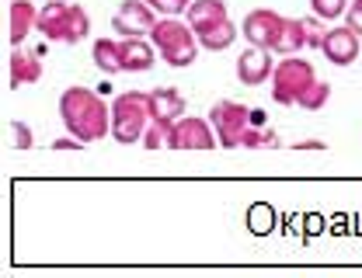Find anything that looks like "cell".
<instances>
[{"label": "cell", "instance_id": "cell-1", "mask_svg": "<svg viewBox=\"0 0 362 278\" xmlns=\"http://www.w3.org/2000/svg\"><path fill=\"white\" fill-rule=\"evenodd\" d=\"M59 115L70 136L81 143H98V139L112 136V108L105 104L101 94L88 91V87H66L59 97Z\"/></svg>", "mask_w": 362, "mask_h": 278}, {"label": "cell", "instance_id": "cell-2", "mask_svg": "<svg viewBox=\"0 0 362 278\" xmlns=\"http://www.w3.org/2000/svg\"><path fill=\"white\" fill-rule=\"evenodd\" d=\"M209 122L220 136V146H244V139L255 129H265V111L262 108H247L240 101H216L209 108Z\"/></svg>", "mask_w": 362, "mask_h": 278}, {"label": "cell", "instance_id": "cell-3", "mask_svg": "<svg viewBox=\"0 0 362 278\" xmlns=\"http://www.w3.org/2000/svg\"><path fill=\"white\" fill-rule=\"evenodd\" d=\"M39 32L49 42L59 46H77L81 39L90 35V18L84 14V7L66 4V0H52L39 11Z\"/></svg>", "mask_w": 362, "mask_h": 278}, {"label": "cell", "instance_id": "cell-4", "mask_svg": "<svg viewBox=\"0 0 362 278\" xmlns=\"http://www.w3.org/2000/svg\"><path fill=\"white\" fill-rule=\"evenodd\" d=\"M150 42L157 46V52L171 63V66H188V63H195V56H199V35H195V28L192 25H185L178 18H157V25H153V32H150Z\"/></svg>", "mask_w": 362, "mask_h": 278}, {"label": "cell", "instance_id": "cell-5", "mask_svg": "<svg viewBox=\"0 0 362 278\" xmlns=\"http://www.w3.org/2000/svg\"><path fill=\"white\" fill-rule=\"evenodd\" d=\"M150 94L126 91L112 101V139L115 143H139L150 129Z\"/></svg>", "mask_w": 362, "mask_h": 278}, {"label": "cell", "instance_id": "cell-6", "mask_svg": "<svg viewBox=\"0 0 362 278\" xmlns=\"http://www.w3.org/2000/svg\"><path fill=\"white\" fill-rule=\"evenodd\" d=\"M310 84H317L314 63L300 56H286L272 73V97L279 104H300V97L310 91Z\"/></svg>", "mask_w": 362, "mask_h": 278}, {"label": "cell", "instance_id": "cell-7", "mask_svg": "<svg viewBox=\"0 0 362 278\" xmlns=\"http://www.w3.org/2000/svg\"><path fill=\"white\" fill-rule=\"evenodd\" d=\"M362 49V35H356L349 25H331L324 32V42H320V52L331 66H352L359 59Z\"/></svg>", "mask_w": 362, "mask_h": 278}, {"label": "cell", "instance_id": "cell-8", "mask_svg": "<svg viewBox=\"0 0 362 278\" xmlns=\"http://www.w3.org/2000/svg\"><path fill=\"white\" fill-rule=\"evenodd\" d=\"M220 136L213 129L209 119H195V115H181L175 122V143L171 150H216Z\"/></svg>", "mask_w": 362, "mask_h": 278}, {"label": "cell", "instance_id": "cell-9", "mask_svg": "<svg viewBox=\"0 0 362 278\" xmlns=\"http://www.w3.org/2000/svg\"><path fill=\"white\" fill-rule=\"evenodd\" d=\"M153 25H157V11L143 0H122V7L115 11V18H112V28H115V35H122V39H129V35H150L153 32Z\"/></svg>", "mask_w": 362, "mask_h": 278}, {"label": "cell", "instance_id": "cell-10", "mask_svg": "<svg viewBox=\"0 0 362 278\" xmlns=\"http://www.w3.org/2000/svg\"><path fill=\"white\" fill-rule=\"evenodd\" d=\"M282 14L275 11H251L240 25V35L247 39V46H262L275 52V42H279V32H282Z\"/></svg>", "mask_w": 362, "mask_h": 278}, {"label": "cell", "instance_id": "cell-11", "mask_svg": "<svg viewBox=\"0 0 362 278\" xmlns=\"http://www.w3.org/2000/svg\"><path fill=\"white\" fill-rule=\"evenodd\" d=\"M275 52L262 46H247L240 56H237V80L244 84V87H262L265 80H272V73H275V59H272Z\"/></svg>", "mask_w": 362, "mask_h": 278}, {"label": "cell", "instance_id": "cell-12", "mask_svg": "<svg viewBox=\"0 0 362 278\" xmlns=\"http://www.w3.org/2000/svg\"><path fill=\"white\" fill-rule=\"evenodd\" d=\"M157 46L153 42H146L143 35H129V39H122L119 35V59H122V73H146V70H153V63H157Z\"/></svg>", "mask_w": 362, "mask_h": 278}, {"label": "cell", "instance_id": "cell-13", "mask_svg": "<svg viewBox=\"0 0 362 278\" xmlns=\"http://www.w3.org/2000/svg\"><path fill=\"white\" fill-rule=\"evenodd\" d=\"M7 80H11L14 91L18 87H28V84H39L42 80V59L32 56V52H21V49L14 46L11 59H7Z\"/></svg>", "mask_w": 362, "mask_h": 278}, {"label": "cell", "instance_id": "cell-14", "mask_svg": "<svg viewBox=\"0 0 362 278\" xmlns=\"http://www.w3.org/2000/svg\"><path fill=\"white\" fill-rule=\"evenodd\" d=\"M150 115L157 122H178L185 115V97L175 87H153L150 91Z\"/></svg>", "mask_w": 362, "mask_h": 278}, {"label": "cell", "instance_id": "cell-15", "mask_svg": "<svg viewBox=\"0 0 362 278\" xmlns=\"http://www.w3.org/2000/svg\"><path fill=\"white\" fill-rule=\"evenodd\" d=\"M220 21H226L223 0H192V7H188V25L195 28V35L206 32V28H213V25H220Z\"/></svg>", "mask_w": 362, "mask_h": 278}, {"label": "cell", "instance_id": "cell-16", "mask_svg": "<svg viewBox=\"0 0 362 278\" xmlns=\"http://www.w3.org/2000/svg\"><path fill=\"white\" fill-rule=\"evenodd\" d=\"M32 28H39V11L25 0H14L11 4V46H21Z\"/></svg>", "mask_w": 362, "mask_h": 278}, {"label": "cell", "instance_id": "cell-17", "mask_svg": "<svg viewBox=\"0 0 362 278\" xmlns=\"http://www.w3.org/2000/svg\"><path fill=\"white\" fill-rule=\"evenodd\" d=\"M303 46H307L303 18H286L282 21V32H279V42H275V52L279 56H296Z\"/></svg>", "mask_w": 362, "mask_h": 278}, {"label": "cell", "instance_id": "cell-18", "mask_svg": "<svg viewBox=\"0 0 362 278\" xmlns=\"http://www.w3.org/2000/svg\"><path fill=\"white\" fill-rule=\"evenodd\" d=\"M240 32H237V25L226 18L220 25H213V28H206V32H199V46L209 49V52H223V49L233 46V39H237Z\"/></svg>", "mask_w": 362, "mask_h": 278}, {"label": "cell", "instance_id": "cell-19", "mask_svg": "<svg viewBox=\"0 0 362 278\" xmlns=\"http://www.w3.org/2000/svg\"><path fill=\"white\" fill-rule=\"evenodd\" d=\"M94 63L101 73H122V59H119V39H98L94 42Z\"/></svg>", "mask_w": 362, "mask_h": 278}, {"label": "cell", "instance_id": "cell-20", "mask_svg": "<svg viewBox=\"0 0 362 278\" xmlns=\"http://www.w3.org/2000/svg\"><path fill=\"white\" fill-rule=\"evenodd\" d=\"M247 230L255 233V236H269L275 230V209H272L269 202H255L247 209Z\"/></svg>", "mask_w": 362, "mask_h": 278}, {"label": "cell", "instance_id": "cell-21", "mask_svg": "<svg viewBox=\"0 0 362 278\" xmlns=\"http://www.w3.org/2000/svg\"><path fill=\"white\" fill-rule=\"evenodd\" d=\"M310 7H314V14L320 21H338V18H345L349 14V0H310Z\"/></svg>", "mask_w": 362, "mask_h": 278}, {"label": "cell", "instance_id": "cell-22", "mask_svg": "<svg viewBox=\"0 0 362 278\" xmlns=\"http://www.w3.org/2000/svg\"><path fill=\"white\" fill-rule=\"evenodd\" d=\"M327 97H331V87H327L324 80H317V84H310V91L300 97V108L317 111V108H324V104H327Z\"/></svg>", "mask_w": 362, "mask_h": 278}, {"label": "cell", "instance_id": "cell-23", "mask_svg": "<svg viewBox=\"0 0 362 278\" xmlns=\"http://www.w3.org/2000/svg\"><path fill=\"white\" fill-rule=\"evenodd\" d=\"M160 18H181V14H188V7H192V0H146Z\"/></svg>", "mask_w": 362, "mask_h": 278}, {"label": "cell", "instance_id": "cell-24", "mask_svg": "<svg viewBox=\"0 0 362 278\" xmlns=\"http://www.w3.org/2000/svg\"><path fill=\"white\" fill-rule=\"evenodd\" d=\"M7 129H11V146H18V150H32V129H28L25 122L14 119Z\"/></svg>", "mask_w": 362, "mask_h": 278}, {"label": "cell", "instance_id": "cell-25", "mask_svg": "<svg viewBox=\"0 0 362 278\" xmlns=\"http://www.w3.org/2000/svg\"><path fill=\"white\" fill-rule=\"evenodd\" d=\"M345 25H349L356 35H362V7H356V4L349 7V14H345Z\"/></svg>", "mask_w": 362, "mask_h": 278}, {"label": "cell", "instance_id": "cell-26", "mask_svg": "<svg viewBox=\"0 0 362 278\" xmlns=\"http://www.w3.org/2000/svg\"><path fill=\"white\" fill-rule=\"evenodd\" d=\"M84 143H77V139H56L52 143V150H81Z\"/></svg>", "mask_w": 362, "mask_h": 278}, {"label": "cell", "instance_id": "cell-27", "mask_svg": "<svg viewBox=\"0 0 362 278\" xmlns=\"http://www.w3.org/2000/svg\"><path fill=\"white\" fill-rule=\"evenodd\" d=\"M356 7H362V0H356Z\"/></svg>", "mask_w": 362, "mask_h": 278}]
</instances>
